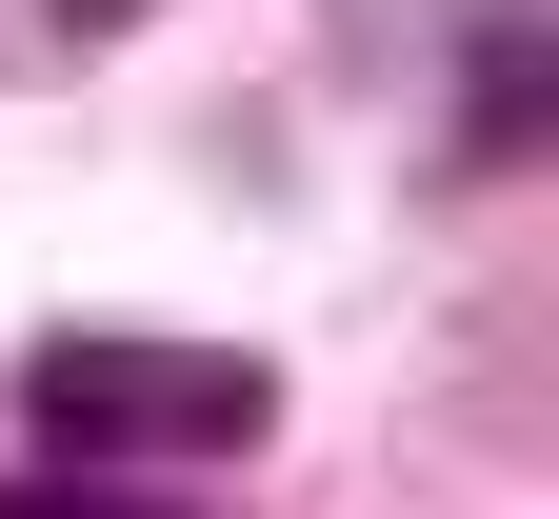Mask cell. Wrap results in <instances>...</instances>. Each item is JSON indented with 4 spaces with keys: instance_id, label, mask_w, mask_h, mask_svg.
Masks as SVG:
<instances>
[{
    "instance_id": "cell-4",
    "label": "cell",
    "mask_w": 559,
    "mask_h": 519,
    "mask_svg": "<svg viewBox=\"0 0 559 519\" xmlns=\"http://www.w3.org/2000/svg\"><path fill=\"white\" fill-rule=\"evenodd\" d=\"M60 21H81V40H100V21H140V0H60Z\"/></svg>"
},
{
    "instance_id": "cell-2",
    "label": "cell",
    "mask_w": 559,
    "mask_h": 519,
    "mask_svg": "<svg viewBox=\"0 0 559 519\" xmlns=\"http://www.w3.org/2000/svg\"><path fill=\"white\" fill-rule=\"evenodd\" d=\"M520 140H539V21L479 40V101H460V161H520Z\"/></svg>"
},
{
    "instance_id": "cell-1",
    "label": "cell",
    "mask_w": 559,
    "mask_h": 519,
    "mask_svg": "<svg viewBox=\"0 0 559 519\" xmlns=\"http://www.w3.org/2000/svg\"><path fill=\"white\" fill-rule=\"evenodd\" d=\"M21 420H40V460H81V480H180V460H240L280 420V380L240 340H40Z\"/></svg>"
},
{
    "instance_id": "cell-3",
    "label": "cell",
    "mask_w": 559,
    "mask_h": 519,
    "mask_svg": "<svg viewBox=\"0 0 559 519\" xmlns=\"http://www.w3.org/2000/svg\"><path fill=\"white\" fill-rule=\"evenodd\" d=\"M0 519H180V499H140V480H81V460H40V480H0Z\"/></svg>"
}]
</instances>
